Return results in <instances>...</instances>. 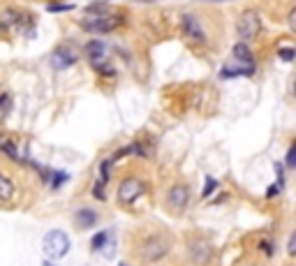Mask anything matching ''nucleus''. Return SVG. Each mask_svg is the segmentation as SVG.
<instances>
[{
    "label": "nucleus",
    "mask_w": 296,
    "mask_h": 266,
    "mask_svg": "<svg viewBox=\"0 0 296 266\" xmlns=\"http://www.w3.org/2000/svg\"><path fill=\"white\" fill-rule=\"evenodd\" d=\"M215 185H218V183H215V179H211V176H209V179H206V188H204L202 197H211V192L215 190Z\"/></svg>",
    "instance_id": "b1692460"
},
{
    "label": "nucleus",
    "mask_w": 296,
    "mask_h": 266,
    "mask_svg": "<svg viewBox=\"0 0 296 266\" xmlns=\"http://www.w3.org/2000/svg\"><path fill=\"white\" fill-rule=\"evenodd\" d=\"M215 3H220V0H215Z\"/></svg>",
    "instance_id": "7c9ffc66"
},
{
    "label": "nucleus",
    "mask_w": 296,
    "mask_h": 266,
    "mask_svg": "<svg viewBox=\"0 0 296 266\" xmlns=\"http://www.w3.org/2000/svg\"><path fill=\"white\" fill-rule=\"evenodd\" d=\"M287 23H289V30H291V33H296V10H294V7L289 10V17H287Z\"/></svg>",
    "instance_id": "a878e982"
},
{
    "label": "nucleus",
    "mask_w": 296,
    "mask_h": 266,
    "mask_svg": "<svg viewBox=\"0 0 296 266\" xmlns=\"http://www.w3.org/2000/svg\"><path fill=\"white\" fill-rule=\"evenodd\" d=\"M183 37L190 44H204L206 42V28L194 14H185L183 17Z\"/></svg>",
    "instance_id": "6e6552de"
},
{
    "label": "nucleus",
    "mask_w": 296,
    "mask_h": 266,
    "mask_svg": "<svg viewBox=\"0 0 296 266\" xmlns=\"http://www.w3.org/2000/svg\"><path fill=\"white\" fill-rule=\"evenodd\" d=\"M171 250V239L169 236H162V234H153V236H146V239L139 241L137 245V255L143 264H153V261L165 259Z\"/></svg>",
    "instance_id": "f257e3e1"
},
{
    "label": "nucleus",
    "mask_w": 296,
    "mask_h": 266,
    "mask_svg": "<svg viewBox=\"0 0 296 266\" xmlns=\"http://www.w3.org/2000/svg\"><path fill=\"white\" fill-rule=\"evenodd\" d=\"M44 266H54V264H51V261H44Z\"/></svg>",
    "instance_id": "c756f323"
},
{
    "label": "nucleus",
    "mask_w": 296,
    "mask_h": 266,
    "mask_svg": "<svg viewBox=\"0 0 296 266\" xmlns=\"http://www.w3.org/2000/svg\"><path fill=\"white\" fill-rule=\"evenodd\" d=\"M231 54H234V58L241 63V65H245V67H255V56H253V51L248 49V44L245 42H238L231 49Z\"/></svg>",
    "instance_id": "ddd939ff"
},
{
    "label": "nucleus",
    "mask_w": 296,
    "mask_h": 266,
    "mask_svg": "<svg viewBox=\"0 0 296 266\" xmlns=\"http://www.w3.org/2000/svg\"><path fill=\"white\" fill-rule=\"evenodd\" d=\"M79 58H81V54H79V49L74 44H61V47L54 51V56H51V65H54L56 70H67V67H72Z\"/></svg>",
    "instance_id": "0eeeda50"
},
{
    "label": "nucleus",
    "mask_w": 296,
    "mask_h": 266,
    "mask_svg": "<svg viewBox=\"0 0 296 266\" xmlns=\"http://www.w3.org/2000/svg\"><path fill=\"white\" fill-rule=\"evenodd\" d=\"M141 195H143V183H141V179H137V176H127V179H123L121 185H118V192H116V197H118V201H121V206L134 204Z\"/></svg>",
    "instance_id": "423d86ee"
},
{
    "label": "nucleus",
    "mask_w": 296,
    "mask_h": 266,
    "mask_svg": "<svg viewBox=\"0 0 296 266\" xmlns=\"http://www.w3.org/2000/svg\"><path fill=\"white\" fill-rule=\"evenodd\" d=\"M118 26H123V17L107 14V17H86L81 19V28L88 33H111Z\"/></svg>",
    "instance_id": "39448f33"
},
{
    "label": "nucleus",
    "mask_w": 296,
    "mask_h": 266,
    "mask_svg": "<svg viewBox=\"0 0 296 266\" xmlns=\"http://www.w3.org/2000/svg\"><path fill=\"white\" fill-rule=\"evenodd\" d=\"M86 56L90 58V65L97 70L100 65L107 63V44L100 42V39H90V42L86 44Z\"/></svg>",
    "instance_id": "9d476101"
},
{
    "label": "nucleus",
    "mask_w": 296,
    "mask_h": 266,
    "mask_svg": "<svg viewBox=\"0 0 296 266\" xmlns=\"http://www.w3.org/2000/svg\"><path fill=\"white\" fill-rule=\"evenodd\" d=\"M109 167H111V160H105V162H102V167H100V171H102V179H100V183H102V185L109 183Z\"/></svg>",
    "instance_id": "412c9836"
},
{
    "label": "nucleus",
    "mask_w": 296,
    "mask_h": 266,
    "mask_svg": "<svg viewBox=\"0 0 296 266\" xmlns=\"http://www.w3.org/2000/svg\"><path fill=\"white\" fill-rule=\"evenodd\" d=\"M86 12H88V17H107V14H111V7L102 0V3H93V5H88Z\"/></svg>",
    "instance_id": "2eb2a0df"
},
{
    "label": "nucleus",
    "mask_w": 296,
    "mask_h": 266,
    "mask_svg": "<svg viewBox=\"0 0 296 266\" xmlns=\"http://www.w3.org/2000/svg\"><path fill=\"white\" fill-rule=\"evenodd\" d=\"M72 10H74V7L67 5V3H56V5H49V12H54V14L56 12H72Z\"/></svg>",
    "instance_id": "5701e85b"
},
{
    "label": "nucleus",
    "mask_w": 296,
    "mask_h": 266,
    "mask_svg": "<svg viewBox=\"0 0 296 266\" xmlns=\"http://www.w3.org/2000/svg\"><path fill=\"white\" fill-rule=\"evenodd\" d=\"M253 74H255V67H245V65H238V67H231V70L220 72V76H225V79H229V76H253Z\"/></svg>",
    "instance_id": "dca6fc26"
},
{
    "label": "nucleus",
    "mask_w": 296,
    "mask_h": 266,
    "mask_svg": "<svg viewBox=\"0 0 296 266\" xmlns=\"http://www.w3.org/2000/svg\"><path fill=\"white\" fill-rule=\"evenodd\" d=\"M0 151L5 153V155H10L14 162H19V151H17V144L14 142H0Z\"/></svg>",
    "instance_id": "f3484780"
},
{
    "label": "nucleus",
    "mask_w": 296,
    "mask_h": 266,
    "mask_svg": "<svg viewBox=\"0 0 296 266\" xmlns=\"http://www.w3.org/2000/svg\"><path fill=\"white\" fill-rule=\"evenodd\" d=\"M21 21H23V12L21 10H0V28L5 30H14V28H21Z\"/></svg>",
    "instance_id": "9b49d317"
},
{
    "label": "nucleus",
    "mask_w": 296,
    "mask_h": 266,
    "mask_svg": "<svg viewBox=\"0 0 296 266\" xmlns=\"http://www.w3.org/2000/svg\"><path fill=\"white\" fill-rule=\"evenodd\" d=\"M236 33H238V37L243 39V42H250V39L259 37V33H262V17H259L257 10H245L238 17V21H236Z\"/></svg>",
    "instance_id": "f03ea898"
},
{
    "label": "nucleus",
    "mask_w": 296,
    "mask_h": 266,
    "mask_svg": "<svg viewBox=\"0 0 296 266\" xmlns=\"http://www.w3.org/2000/svg\"><path fill=\"white\" fill-rule=\"evenodd\" d=\"M294 158H296V146L291 144L289 151H287V158H285V167H287V169H294V164H296Z\"/></svg>",
    "instance_id": "aec40b11"
},
{
    "label": "nucleus",
    "mask_w": 296,
    "mask_h": 266,
    "mask_svg": "<svg viewBox=\"0 0 296 266\" xmlns=\"http://www.w3.org/2000/svg\"><path fill=\"white\" fill-rule=\"evenodd\" d=\"M107 241H109V232H100L97 236H95V239L90 241V248H93V250H100L102 245L107 243Z\"/></svg>",
    "instance_id": "a211bd4d"
},
{
    "label": "nucleus",
    "mask_w": 296,
    "mask_h": 266,
    "mask_svg": "<svg viewBox=\"0 0 296 266\" xmlns=\"http://www.w3.org/2000/svg\"><path fill=\"white\" fill-rule=\"evenodd\" d=\"M278 56H280L282 60H287V63H289V60H294L296 51L291 49V47H285V49H278Z\"/></svg>",
    "instance_id": "4be33fe9"
},
{
    "label": "nucleus",
    "mask_w": 296,
    "mask_h": 266,
    "mask_svg": "<svg viewBox=\"0 0 296 266\" xmlns=\"http://www.w3.org/2000/svg\"><path fill=\"white\" fill-rule=\"evenodd\" d=\"M121 266H125V264H121Z\"/></svg>",
    "instance_id": "2f4dec72"
},
{
    "label": "nucleus",
    "mask_w": 296,
    "mask_h": 266,
    "mask_svg": "<svg viewBox=\"0 0 296 266\" xmlns=\"http://www.w3.org/2000/svg\"><path fill=\"white\" fill-rule=\"evenodd\" d=\"M262 248L266 250V255H273V245H271V241H262Z\"/></svg>",
    "instance_id": "c85d7f7f"
},
{
    "label": "nucleus",
    "mask_w": 296,
    "mask_h": 266,
    "mask_svg": "<svg viewBox=\"0 0 296 266\" xmlns=\"http://www.w3.org/2000/svg\"><path fill=\"white\" fill-rule=\"evenodd\" d=\"M93 192H95V197H97L100 201H105V199H107V197H105V185L100 183V181L93 185Z\"/></svg>",
    "instance_id": "393cba45"
},
{
    "label": "nucleus",
    "mask_w": 296,
    "mask_h": 266,
    "mask_svg": "<svg viewBox=\"0 0 296 266\" xmlns=\"http://www.w3.org/2000/svg\"><path fill=\"white\" fill-rule=\"evenodd\" d=\"M97 213L93 211V208H79L77 213H74V225H77L79 229H93L95 225H97Z\"/></svg>",
    "instance_id": "f8f14e48"
},
{
    "label": "nucleus",
    "mask_w": 296,
    "mask_h": 266,
    "mask_svg": "<svg viewBox=\"0 0 296 266\" xmlns=\"http://www.w3.org/2000/svg\"><path fill=\"white\" fill-rule=\"evenodd\" d=\"M280 190H282V188H280L278 183H275V185H271L269 190H266V199H275V195H280Z\"/></svg>",
    "instance_id": "bb28decb"
},
{
    "label": "nucleus",
    "mask_w": 296,
    "mask_h": 266,
    "mask_svg": "<svg viewBox=\"0 0 296 266\" xmlns=\"http://www.w3.org/2000/svg\"><path fill=\"white\" fill-rule=\"evenodd\" d=\"M65 181H67V174H65V171H56V174H54V181H51V188H54V190H58V188H61Z\"/></svg>",
    "instance_id": "6ab92c4d"
},
{
    "label": "nucleus",
    "mask_w": 296,
    "mask_h": 266,
    "mask_svg": "<svg viewBox=\"0 0 296 266\" xmlns=\"http://www.w3.org/2000/svg\"><path fill=\"white\" fill-rule=\"evenodd\" d=\"M190 185L187 183H174L167 190V197H165V204L171 213H183L187 206H190Z\"/></svg>",
    "instance_id": "20e7f679"
},
{
    "label": "nucleus",
    "mask_w": 296,
    "mask_h": 266,
    "mask_svg": "<svg viewBox=\"0 0 296 266\" xmlns=\"http://www.w3.org/2000/svg\"><path fill=\"white\" fill-rule=\"evenodd\" d=\"M44 255L49 257V259H63V257L70 252V239H67V234L61 232V229H54L44 236Z\"/></svg>",
    "instance_id": "7ed1b4c3"
},
{
    "label": "nucleus",
    "mask_w": 296,
    "mask_h": 266,
    "mask_svg": "<svg viewBox=\"0 0 296 266\" xmlns=\"http://www.w3.org/2000/svg\"><path fill=\"white\" fill-rule=\"evenodd\" d=\"M294 248H296V234L289 236V245H287V255H294Z\"/></svg>",
    "instance_id": "cd10ccee"
},
{
    "label": "nucleus",
    "mask_w": 296,
    "mask_h": 266,
    "mask_svg": "<svg viewBox=\"0 0 296 266\" xmlns=\"http://www.w3.org/2000/svg\"><path fill=\"white\" fill-rule=\"evenodd\" d=\"M14 192H17V188H14L12 179L0 171V201H12L14 199Z\"/></svg>",
    "instance_id": "4468645a"
},
{
    "label": "nucleus",
    "mask_w": 296,
    "mask_h": 266,
    "mask_svg": "<svg viewBox=\"0 0 296 266\" xmlns=\"http://www.w3.org/2000/svg\"><path fill=\"white\" fill-rule=\"evenodd\" d=\"M190 259L194 266H209L213 259V245L206 239L190 241Z\"/></svg>",
    "instance_id": "1a4fd4ad"
}]
</instances>
